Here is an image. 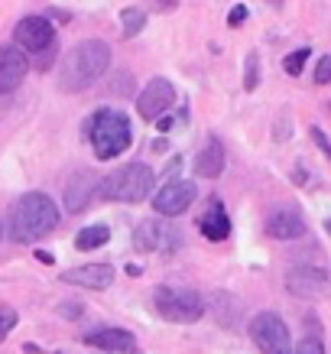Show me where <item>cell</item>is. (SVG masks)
<instances>
[{"label": "cell", "mask_w": 331, "mask_h": 354, "mask_svg": "<svg viewBox=\"0 0 331 354\" xmlns=\"http://www.w3.org/2000/svg\"><path fill=\"white\" fill-rule=\"evenodd\" d=\"M107 68H111V46L104 39H85V43L72 46L59 65V88L62 91H85L95 82H101Z\"/></svg>", "instance_id": "1"}, {"label": "cell", "mask_w": 331, "mask_h": 354, "mask_svg": "<svg viewBox=\"0 0 331 354\" xmlns=\"http://www.w3.org/2000/svg\"><path fill=\"white\" fill-rule=\"evenodd\" d=\"M55 225H59V208L53 198L46 192H26L13 202L10 218H7V234L26 244V241L46 237Z\"/></svg>", "instance_id": "2"}, {"label": "cell", "mask_w": 331, "mask_h": 354, "mask_svg": "<svg viewBox=\"0 0 331 354\" xmlns=\"http://www.w3.org/2000/svg\"><path fill=\"white\" fill-rule=\"evenodd\" d=\"M85 137L91 140L97 160H114L133 143V127L124 111L101 108L85 120Z\"/></svg>", "instance_id": "3"}, {"label": "cell", "mask_w": 331, "mask_h": 354, "mask_svg": "<svg viewBox=\"0 0 331 354\" xmlns=\"http://www.w3.org/2000/svg\"><path fill=\"white\" fill-rule=\"evenodd\" d=\"M153 183H156V176H153V169L146 162H127V166H120V169H114L111 176L101 179L97 195L107 198V202L137 205L153 192Z\"/></svg>", "instance_id": "4"}, {"label": "cell", "mask_w": 331, "mask_h": 354, "mask_svg": "<svg viewBox=\"0 0 331 354\" xmlns=\"http://www.w3.org/2000/svg\"><path fill=\"white\" fill-rule=\"evenodd\" d=\"M153 302H156V312H160L162 319H169V322L192 325L205 315V299H202V292H195V290L160 286L156 296H153Z\"/></svg>", "instance_id": "5"}, {"label": "cell", "mask_w": 331, "mask_h": 354, "mask_svg": "<svg viewBox=\"0 0 331 354\" xmlns=\"http://www.w3.org/2000/svg\"><path fill=\"white\" fill-rule=\"evenodd\" d=\"M250 338L260 348V354H296L292 351V338H289L286 322L276 312H260L250 322Z\"/></svg>", "instance_id": "6"}, {"label": "cell", "mask_w": 331, "mask_h": 354, "mask_svg": "<svg viewBox=\"0 0 331 354\" xmlns=\"http://www.w3.org/2000/svg\"><path fill=\"white\" fill-rule=\"evenodd\" d=\"M13 43L20 53H49L55 49V26L46 17H23L13 26Z\"/></svg>", "instance_id": "7"}, {"label": "cell", "mask_w": 331, "mask_h": 354, "mask_svg": "<svg viewBox=\"0 0 331 354\" xmlns=\"http://www.w3.org/2000/svg\"><path fill=\"white\" fill-rule=\"evenodd\" d=\"M133 244H137V250H146V254H153V250H176L179 247V231L169 225V218H143L137 225V231H133Z\"/></svg>", "instance_id": "8"}, {"label": "cell", "mask_w": 331, "mask_h": 354, "mask_svg": "<svg viewBox=\"0 0 331 354\" xmlns=\"http://www.w3.org/2000/svg\"><path fill=\"white\" fill-rule=\"evenodd\" d=\"M195 195H198L195 183H189V179H172V183H166L160 192L153 195V212L160 218H176V215H182L185 208H192Z\"/></svg>", "instance_id": "9"}, {"label": "cell", "mask_w": 331, "mask_h": 354, "mask_svg": "<svg viewBox=\"0 0 331 354\" xmlns=\"http://www.w3.org/2000/svg\"><path fill=\"white\" fill-rule=\"evenodd\" d=\"M328 283H331L328 270L312 267V263H299V267H292L286 273V290L292 296H299V299H319V296H325Z\"/></svg>", "instance_id": "10"}, {"label": "cell", "mask_w": 331, "mask_h": 354, "mask_svg": "<svg viewBox=\"0 0 331 354\" xmlns=\"http://www.w3.org/2000/svg\"><path fill=\"white\" fill-rule=\"evenodd\" d=\"M176 101V88L169 78H150L137 97V111L143 120H160Z\"/></svg>", "instance_id": "11"}, {"label": "cell", "mask_w": 331, "mask_h": 354, "mask_svg": "<svg viewBox=\"0 0 331 354\" xmlns=\"http://www.w3.org/2000/svg\"><path fill=\"white\" fill-rule=\"evenodd\" d=\"M30 72V59L17 46H0V95H13Z\"/></svg>", "instance_id": "12"}, {"label": "cell", "mask_w": 331, "mask_h": 354, "mask_svg": "<svg viewBox=\"0 0 331 354\" xmlns=\"http://www.w3.org/2000/svg\"><path fill=\"white\" fill-rule=\"evenodd\" d=\"M97 189H101V179H97L91 169H78L68 183H65V208L68 212H85L88 202L97 195Z\"/></svg>", "instance_id": "13"}, {"label": "cell", "mask_w": 331, "mask_h": 354, "mask_svg": "<svg viewBox=\"0 0 331 354\" xmlns=\"http://www.w3.org/2000/svg\"><path fill=\"white\" fill-rule=\"evenodd\" d=\"M65 286H85V290H107L114 283V267L111 263H85L62 273Z\"/></svg>", "instance_id": "14"}, {"label": "cell", "mask_w": 331, "mask_h": 354, "mask_svg": "<svg viewBox=\"0 0 331 354\" xmlns=\"http://www.w3.org/2000/svg\"><path fill=\"white\" fill-rule=\"evenodd\" d=\"M198 231L208 241H225L231 234V218H227V208L221 198H211V202L205 205V212L198 215Z\"/></svg>", "instance_id": "15"}, {"label": "cell", "mask_w": 331, "mask_h": 354, "mask_svg": "<svg viewBox=\"0 0 331 354\" xmlns=\"http://www.w3.org/2000/svg\"><path fill=\"white\" fill-rule=\"evenodd\" d=\"M225 162H227L225 143H221L218 137H208V143H205L202 150H198V156H195L192 169H195L198 179H214V176H221V172H225Z\"/></svg>", "instance_id": "16"}, {"label": "cell", "mask_w": 331, "mask_h": 354, "mask_svg": "<svg viewBox=\"0 0 331 354\" xmlns=\"http://www.w3.org/2000/svg\"><path fill=\"white\" fill-rule=\"evenodd\" d=\"M267 231H269V237H276V241H296V237L305 234V218H302L296 208H276V212L267 218Z\"/></svg>", "instance_id": "17"}, {"label": "cell", "mask_w": 331, "mask_h": 354, "mask_svg": "<svg viewBox=\"0 0 331 354\" xmlns=\"http://www.w3.org/2000/svg\"><path fill=\"white\" fill-rule=\"evenodd\" d=\"M85 344L88 348H97V351H130L137 342L124 328H97V332L85 335Z\"/></svg>", "instance_id": "18"}, {"label": "cell", "mask_w": 331, "mask_h": 354, "mask_svg": "<svg viewBox=\"0 0 331 354\" xmlns=\"http://www.w3.org/2000/svg\"><path fill=\"white\" fill-rule=\"evenodd\" d=\"M111 241V227L107 225H91V227H82L75 234V247L78 250H97Z\"/></svg>", "instance_id": "19"}, {"label": "cell", "mask_w": 331, "mask_h": 354, "mask_svg": "<svg viewBox=\"0 0 331 354\" xmlns=\"http://www.w3.org/2000/svg\"><path fill=\"white\" fill-rule=\"evenodd\" d=\"M120 26H124V36H137V32H143V26H146V13H143V7H127V10L120 13Z\"/></svg>", "instance_id": "20"}, {"label": "cell", "mask_w": 331, "mask_h": 354, "mask_svg": "<svg viewBox=\"0 0 331 354\" xmlns=\"http://www.w3.org/2000/svg\"><path fill=\"white\" fill-rule=\"evenodd\" d=\"M309 55H312V49H296V53H289L286 59H283V68H286V75H292V78H299L302 75V68H305V62H309Z\"/></svg>", "instance_id": "21"}, {"label": "cell", "mask_w": 331, "mask_h": 354, "mask_svg": "<svg viewBox=\"0 0 331 354\" xmlns=\"http://www.w3.org/2000/svg\"><path fill=\"white\" fill-rule=\"evenodd\" d=\"M256 85H260V53H250L244 65V88L247 91H256Z\"/></svg>", "instance_id": "22"}, {"label": "cell", "mask_w": 331, "mask_h": 354, "mask_svg": "<svg viewBox=\"0 0 331 354\" xmlns=\"http://www.w3.org/2000/svg\"><path fill=\"white\" fill-rule=\"evenodd\" d=\"M17 322H20V319H17V312L3 306V309H0V342L13 332V325H17Z\"/></svg>", "instance_id": "23"}, {"label": "cell", "mask_w": 331, "mask_h": 354, "mask_svg": "<svg viewBox=\"0 0 331 354\" xmlns=\"http://www.w3.org/2000/svg\"><path fill=\"white\" fill-rule=\"evenodd\" d=\"M315 85H331V55H321L315 65Z\"/></svg>", "instance_id": "24"}, {"label": "cell", "mask_w": 331, "mask_h": 354, "mask_svg": "<svg viewBox=\"0 0 331 354\" xmlns=\"http://www.w3.org/2000/svg\"><path fill=\"white\" fill-rule=\"evenodd\" d=\"M299 354H325V344H321L319 335H305L299 342Z\"/></svg>", "instance_id": "25"}, {"label": "cell", "mask_w": 331, "mask_h": 354, "mask_svg": "<svg viewBox=\"0 0 331 354\" xmlns=\"http://www.w3.org/2000/svg\"><path fill=\"white\" fill-rule=\"evenodd\" d=\"M312 140H315V147H319V150L331 160V143H328V137H325V130H321V127H312Z\"/></svg>", "instance_id": "26"}, {"label": "cell", "mask_w": 331, "mask_h": 354, "mask_svg": "<svg viewBox=\"0 0 331 354\" xmlns=\"http://www.w3.org/2000/svg\"><path fill=\"white\" fill-rule=\"evenodd\" d=\"M244 20H247V7H244V3H237L234 10L227 13V26H240Z\"/></svg>", "instance_id": "27"}, {"label": "cell", "mask_w": 331, "mask_h": 354, "mask_svg": "<svg viewBox=\"0 0 331 354\" xmlns=\"http://www.w3.org/2000/svg\"><path fill=\"white\" fill-rule=\"evenodd\" d=\"M289 130H292L289 120H276V130H273V133H276V140H289Z\"/></svg>", "instance_id": "28"}, {"label": "cell", "mask_w": 331, "mask_h": 354, "mask_svg": "<svg viewBox=\"0 0 331 354\" xmlns=\"http://www.w3.org/2000/svg\"><path fill=\"white\" fill-rule=\"evenodd\" d=\"M59 312H62L65 319H72V315H82V302H68V306H62Z\"/></svg>", "instance_id": "29"}, {"label": "cell", "mask_w": 331, "mask_h": 354, "mask_svg": "<svg viewBox=\"0 0 331 354\" xmlns=\"http://www.w3.org/2000/svg\"><path fill=\"white\" fill-rule=\"evenodd\" d=\"M172 124H176V118H169V114H162V118L156 120V127H160V130H169Z\"/></svg>", "instance_id": "30"}, {"label": "cell", "mask_w": 331, "mask_h": 354, "mask_svg": "<svg viewBox=\"0 0 331 354\" xmlns=\"http://www.w3.org/2000/svg\"><path fill=\"white\" fill-rule=\"evenodd\" d=\"M124 85H127V75H120V78H117V85H114V95H124V91H127Z\"/></svg>", "instance_id": "31"}, {"label": "cell", "mask_w": 331, "mask_h": 354, "mask_svg": "<svg viewBox=\"0 0 331 354\" xmlns=\"http://www.w3.org/2000/svg\"><path fill=\"white\" fill-rule=\"evenodd\" d=\"M36 260H43V263H53V254H49V250H36Z\"/></svg>", "instance_id": "32"}, {"label": "cell", "mask_w": 331, "mask_h": 354, "mask_svg": "<svg viewBox=\"0 0 331 354\" xmlns=\"http://www.w3.org/2000/svg\"><path fill=\"white\" fill-rule=\"evenodd\" d=\"M162 7H166V10H172V7H176V0H160Z\"/></svg>", "instance_id": "33"}, {"label": "cell", "mask_w": 331, "mask_h": 354, "mask_svg": "<svg viewBox=\"0 0 331 354\" xmlns=\"http://www.w3.org/2000/svg\"><path fill=\"white\" fill-rule=\"evenodd\" d=\"M325 231H328V234H331V218H328V221H325Z\"/></svg>", "instance_id": "34"}, {"label": "cell", "mask_w": 331, "mask_h": 354, "mask_svg": "<svg viewBox=\"0 0 331 354\" xmlns=\"http://www.w3.org/2000/svg\"><path fill=\"white\" fill-rule=\"evenodd\" d=\"M269 3H273V7H283V0H269Z\"/></svg>", "instance_id": "35"}, {"label": "cell", "mask_w": 331, "mask_h": 354, "mask_svg": "<svg viewBox=\"0 0 331 354\" xmlns=\"http://www.w3.org/2000/svg\"><path fill=\"white\" fill-rule=\"evenodd\" d=\"M0 237H3V227H0Z\"/></svg>", "instance_id": "36"}]
</instances>
